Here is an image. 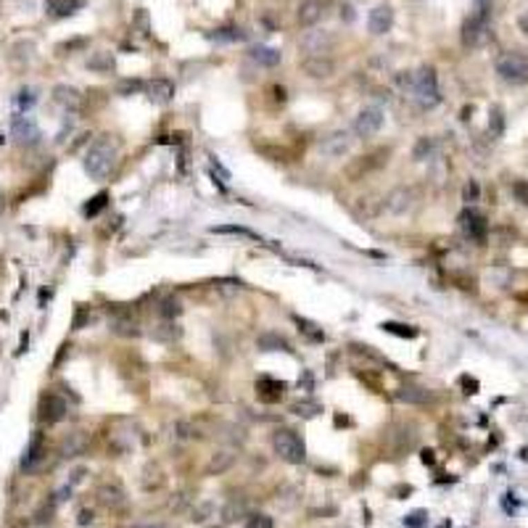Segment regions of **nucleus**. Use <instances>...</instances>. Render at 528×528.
<instances>
[{
	"mask_svg": "<svg viewBox=\"0 0 528 528\" xmlns=\"http://www.w3.org/2000/svg\"><path fill=\"white\" fill-rule=\"evenodd\" d=\"M117 164V146L111 137H98L90 146V151L85 153V172L92 180H104L111 175V169Z\"/></svg>",
	"mask_w": 528,
	"mask_h": 528,
	"instance_id": "f257e3e1",
	"label": "nucleus"
},
{
	"mask_svg": "<svg viewBox=\"0 0 528 528\" xmlns=\"http://www.w3.org/2000/svg\"><path fill=\"white\" fill-rule=\"evenodd\" d=\"M497 75L507 85H526L528 82V59L518 50H507L497 59Z\"/></svg>",
	"mask_w": 528,
	"mask_h": 528,
	"instance_id": "f03ea898",
	"label": "nucleus"
},
{
	"mask_svg": "<svg viewBox=\"0 0 528 528\" xmlns=\"http://www.w3.org/2000/svg\"><path fill=\"white\" fill-rule=\"evenodd\" d=\"M486 30H489V3L486 0H478L473 14L465 19L462 24V46L465 48H476L483 43L486 37Z\"/></svg>",
	"mask_w": 528,
	"mask_h": 528,
	"instance_id": "7ed1b4c3",
	"label": "nucleus"
},
{
	"mask_svg": "<svg viewBox=\"0 0 528 528\" xmlns=\"http://www.w3.org/2000/svg\"><path fill=\"white\" fill-rule=\"evenodd\" d=\"M412 92H415V98L420 101L422 108H433V106L441 101L436 72H433L431 66H422L420 72L412 77Z\"/></svg>",
	"mask_w": 528,
	"mask_h": 528,
	"instance_id": "20e7f679",
	"label": "nucleus"
},
{
	"mask_svg": "<svg viewBox=\"0 0 528 528\" xmlns=\"http://www.w3.org/2000/svg\"><path fill=\"white\" fill-rule=\"evenodd\" d=\"M272 447H275L277 457L291 462V465H299V462H304V457H306V449H304V441L299 438V433H296V431H288V428L275 433Z\"/></svg>",
	"mask_w": 528,
	"mask_h": 528,
	"instance_id": "39448f33",
	"label": "nucleus"
},
{
	"mask_svg": "<svg viewBox=\"0 0 528 528\" xmlns=\"http://www.w3.org/2000/svg\"><path fill=\"white\" fill-rule=\"evenodd\" d=\"M351 146H354L351 133L335 130V133H331V135H325L320 140V153H322L325 159H344V156L351 151Z\"/></svg>",
	"mask_w": 528,
	"mask_h": 528,
	"instance_id": "423d86ee",
	"label": "nucleus"
},
{
	"mask_svg": "<svg viewBox=\"0 0 528 528\" xmlns=\"http://www.w3.org/2000/svg\"><path fill=\"white\" fill-rule=\"evenodd\" d=\"M383 108H378V106H364L362 111L357 114V119H354V133L360 137H373L380 133V127H383Z\"/></svg>",
	"mask_w": 528,
	"mask_h": 528,
	"instance_id": "0eeeda50",
	"label": "nucleus"
},
{
	"mask_svg": "<svg viewBox=\"0 0 528 528\" xmlns=\"http://www.w3.org/2000/svg\"><path fill=\"white\" fill-rule=\"evenodd\" d=\"M333 35L325 30H312V32H304L302 37V50L309 53V56H325L328 50L333 48Z\"/></svg>",
	"mask_w": 528,
	"mask_h": 528,
	"instance_id": "6e6552de",
	"label": "nucleus"
},
{
	"mask_svg": "<svg viewBox=\"0 0 528 528\" xmlns=\"http://www.w3.org/2000/svg\"><path fill=\"white\" fill-rule=\"evenodd\" d=\"M460 227L465 230V235L473 241H483L489 233V222L478 209H465L460 214Z\"/></svg>",
	"mask_w": 528,
	"mask_h": 528,
	"instance_id": "1a4fd4ad",
	"label": "nucleus"
},
{
	"mask_svg": "<svg viewBox=\"0 0 528 528\" xmlns=\"http://www.w3.org/2000/svg\"><path fill=\"white\" fill-rule=\"evenodd\" d=\"M11 135H14L16 143L32 146V143H37L40 130H37V124H35L32 117H27V114H16L14 121H11Z\"/></svg>",
	"mask_w": 528,
	"mask_h": 528,
	"instance_id": "9d476101",
	"label": "nucleus"
},
{
	"mask_svg": "<svg viewBox=\"0 0 528 528\" xmlns=\"http://www.w3.org/2000/svg\"><path fill=\"white\" fill-rule=\"evenodd\" d=\"M415 206V190L412 188H393L383 201V209L389 214H407Z\"/></svg>",
	"mask_w": 528,
	"mask_h": 528,
	"instance_id": "9b49d317",
	"label": "nucleus"
},
{
	"mask_svg": "<svg viewBox=\"0 0 528 528\" xmlns=\"http://www.w3.org/2000/svg\"><path fill=\"white\" fill-rule=\"evenodd\" d=\"M393 24V11L391 6H375L370 16H367V30L373 35H386Z\"/></svg>",
	"mask_w": 528,
	"mask_h": 528,
	"instance_id": "f8f14e48",
	"label": "nucleus"
},
{
	"mask_svg": "<svg viewBox=\"0 0 528 528\" xmlns=\"http://www.w3.org/2000/svg\"><path fill=\"white\" fill-rule=\"evenodd\" d=\"M146 92H148V98H151L153 104L166 106L172 101V95H175V85H172L166 77H156V79H151V82L146 85Z\"/></svg>",
	"mask_w": 528,
	"mask_h": 528,
	"instance_id": "ddd939ff",
	"label": "nucleus"
},
{
	"mask_svg": "<svg viewBox=\"0 0 528 528\" xmlns=\"http://www.w3.org/2000/svg\"><path fill=\"white\" fill-rule=\"evenodd\" d=\"M40 415H43V420L46 422H59L63 420V415H66V402L56 396V393H48L43 396V402H40Z\"/></svg>",
	"mask_w": 528,
	"mask_h": 528,
	"instance_id": "4468645a",
	"label": "nucleus"
},
{
	"mask_svg": "<svg viewBox=\"0 0 528 528\" xmlns=\"http://www.w3.org/2000/svg\"><path fill=\"white\" fill-rule=\"evenodd\" d=\"M302 69L306 72L309 77H315V79H328V77L335 72V66H333L331 59H325V56H309V59L302 63Z\"/></svg>",
	"mask_w": 528,
	"mask_h": 528,
	"instance_id": "2eb2a0df",
	"label": "nucleus"
},
{
	"mask_svg": "<svg viewBox=\"0 0 528 528\" xmlns=\"http://www.w3.org/2000/svg\"><path fill=\"white\" fill-rule=\"evenodd\" d=\"M296 19H299L302 27H315L317 21L322 19V0H302Z\"/></svg>",
	"mask_w": 528,
	"mask_h": 528,
	"instance_id": "dca6fc26",
	"label": "nucleus"
},
{
	"mask_svg": "<svg viewBox=\"0 0 528 528\" xmlns=\"http://www.w3.org/2000/svg\"><path fill=\"white\" fill-rule=\"evenodd\" d=\"M286 391V383L283 380H272V378H259L257 393L262 402H280V396Z\"/></svg>",
	"mask_w": 528,
	"mask_h": 528,
	"instance_id": "f3484780",
	"label": "nucleus"
},
{
	"mask_svg": "<svg viewBox=\"0 0 528 528\" xmlns=\"http://www.w3.org/2000/svg\"><path fill=\"white\" fill-rule=\"evenodd\" d=\"M248 56L257 61L259 66H277V63L283 61V53H280L277 48H270V46H254L248 50Z\"/></svg>",
	"mask_w": 528,
	"mask_h": 528,
	"instance_id": "a211bd4d",
	"label": "nucleus"
},
{
	"mask_svg": "<svg viewBox=\"0 0 528 528\" xmlns=\"http://www.w3.org/2000/svg\"><path fill=\"white\" fill-rule=\"evenodd\" d=\"M396 399L404 402V404H425V402L433 399V393L428 391V389H418V386H402L396 391Z\"/></svg>",
	"mask_w": 528,
	"mask_h": 528,
	"instance_id": "6ab92c4d",
	"label": "nucleus"
},
{
	"mask_svg": "<svg viewBox=\"0 0 528 528\" xmlns=\"http://www.w3.org/2000/svg\"><path fill=\"white\" fill-rule=\"evenodd\" d=\"M40 457H43V438H40V433H37V436H32L30 447H27V452H24V457H21V468L32 470L35 465H37Z\"/></svg>",
	"mask_w": 528,
	"mask_h": 528,
	"instance_id": "aec40b11",
	"label": "nucleus"
},
{
	"mask_svg": "<svg viewBox=\"0 0 528 528\" xmlns=\"http://www.w3.org/2000/svg\"><path fill=\"white\" fill-rule=\"evenodd\" d=\"M53 98H56V104L63 106V108H77L79 104V92L75 88H66V85H59L56 90H53Z\"/></svg>",
	"mask_w": 528,
	"mask_h": 528,
	"instance_id": "412c9836",
	"label": "nucleus"
},
{
	"mask_svg": "<svg viewBox=\"0 0 528 528\" xmlns=\"http://www.w3.org/2000/svg\"><path fill=\"white\" fill-rule=\"evenodd\" d=\"M386 333H391V335H399V338H415L418 335V328H412V325H399V322H383L380 325Z\"/></svg>",
	"mask_w": 528,
	"mask_h": 528,
	"instance_id": "4be33fe9",
	"label": "nucleus"
},
{
	"mask_svg": "<svg viewBox=\"0 0 528 528\" xmlns=\"http://www.w3.org/2000/svg\"><path fill=\"white\" fill-rule=\"evenodd\" d=\"M296 322H299V331L306 333L312 341H322V338H325L322 328H317L315 322H309V320H304V317H296Z\"/></svg>",
	"mask_w": 528,
	"mask_h": 528,
	"instance_id": "5701e85b",
	"label": "nucleus"
},
{
	"mask_svg": "<svg viewBox=\"0 0 528 528\" xmlns=\"http://www.w3.org/2000/svg\"><path fill=\"white\" fill-rule=\"evenodd\" d=\"M211 233H219V235H246V238H254V233L248 227L241 225H219V227H211Z\"/></svg>",
	"mask_w": 528,
	"mask_h": 528,
	"instance_id": "b1692460",
	"label": "nucleus"
},
{
	"mask_svg": "<svg viewBox=\"0 0 528 528\" xmlns=\"http://www.w3.org/2000/svg\"><path fill=\"white\" fill-rule=\"evenodd\" d=\"M79 6V0H72V3H66V0H50L48 3V11H53L56 16H66L72 14V8Z\"/></svg>",
	"mask_w": 528,
	"mask_h": 528,
	"instance_id": "393cba45",
	"label": "nucleus"
},
{
	"mask_svg": "<svg viewBox=\"0 0 528 528\" xmlns=\"http://www.w3.org/2000/svg\"><path fill=\"white\" fill-rule=\"evenodd\" d=\"M106 204H108V193H98V196L90 198V204L85 206V217H95L98 211L106 209Z\"/></svg>",
	"mask_w": 528,
	"mask_h": 528,
	"instance_id": "a878e982",
	"label": "nucleus"
},
{
	"mask_svg": "<svg viewBox=\"0 0 528 528\" xmlns=\"http://www.w3.org/2000/svg\"><path fill=\"white\" fill-rule=\"evenodd\" d=\"M431 153H433V140H431V137H420L418 146H415V151H412V156H415L418 162H422V159H428Z\"/></svg>",
	"mask_w": 528,
	"mask_h": 528,
	"instance_id": "bb28decb",
	"label": "nucleus"
},
{
	"mask_svg": "<svg viewBox=\"0 0 528 528\" xmlns=\"http://www.w3.org/2000/svg\"><path fill=\"white\" fill-rule=\"evenodd\" d=\"M182 312V306L177 299H164L162 302V306H159V315L166 317V320H172V317H177Z\"/></svg>",
	"mask_w": 528,
	"mask_h": 528,
	"instance_id": "cd10ccee",
	"label": "nucleus"
},
{
	"mask_svg": "<svg viewBox=\"0 0 528 528\" xmlns=\"http://www.w3.org/2000/svg\"><path fill=\"white\" fill-rule=\"evenodd\" d=\"M35 101H37V98H35V90L24 88V90H19V95H16V108H21V114H24Z\"/></svg>",
	"mask_w": 528,
	"mask_h": 528,
	"instance_id": "c85d7f7f",
	"label": "nucleus"
},
{
	"mask_svg": "<svg viewBox=\"0 0 528 528\" xmlns=\"http://www.w3.org/2000/svg\"><path fill=\"white\" fill-rule=\"evenodd\" d=\"M478 198H481V188H478L476 180H470L468 185L462 188V201H465V204H476Z\"/></svg>",
	"mask_w": 528,
	"mask_h": 528,
	"instance_id": "c756f323",
	"label": "nucleus"
},
{
	"mask_svg": "<svg viewBox=\"0 0 528 528\" xmlns=\"http://www.w3.org/2000/svg\"><path fill=\"white\" fill-rule=\"evenodd\" d=\"M489 130H491V135H502V130H505V119H502V111H499V108H494V111H491Z\"/></svg>",
	"mask_w": 528,
	"mask_h": 528,
	"instance_id": "7c9ffc66",
	"label": "nucleus"
},
{
	"mask_svg": "<svg viewBox=\"0 0 528 528\" xmlns=\"http://www.w3.org/2000/svg\"><path fill=\"white\" fill-rule=\"evenodd\" d=\"M246 528H272V518L270 515H254V518H248Z\"/></svg>",
	"mask_w": 528,
	"mask_h": 528,
	"instance_id": "2f4dec72",
	"label": "nucleus"
},
{
	"mask_svg": "<svg viewBox=\"0 0 528 528\" xmlns=\"http://www.w3.org/2000/svg\"><path fill=\"white\" fill-rule=\"evenodd\" d=\"M513 193H515V198L520 201V204H526L528 206V182L526 180H518L513 185Z\"/></svg>",
	"mask_w": 528,
	"mask_h": 528,
	"instance_id": "473e14b6",
	"label": "nucleus"
},
{
	"mask_svg": "<svg viewBox=\"0 0 528 528\" xmlns=\"http://www.w3.org/2000/svg\"><path fill=\"white\" fill-rule=\"evenodd\" d=\"M317 409H320L317 404H293V412L296 415H306V418H312Z\"/></svg>",
	"mask_w": 528,
	"mask_h": 528,
	"instance_id": "72a5a7b5",
	"label": "nucleus"
},
{
	"mask_svg": "<svg viewBox=\"0 0 528 528\" xmlns=\"http://www.w3.org/2000/svg\"><path fill=\"white\" fill-rule=\"evenodd\" d=\"M217 37H219V40H241L243 35H241V30H219L217 32Z\"/></svg>",
	"mask_w": 528,
	"mask_h": 528,
	"instance_id": "f704fd0d",
	"label": "nucleus"
},
{
	"mask_svg": "<svg viewBox=\"0 0 528 528\" xmlns=\"http://www.w3.org/2000/svg\"><path fill=\"white\" fill-rule=\"evenodd\" d=\"M422 523H425V520H422V513H412L407 518V528H422Z\"/></svg>",
	"mask_w": 528,
	"mask_h": 528,
	"instance_id": "c9c22d12",
	"label": "nucleus"
},
{
	"mask_svg": "<svg viewBox=\"0 0 528 528\" xmlns=\"http://www.w3.org/2000/svg\"><path fill=\"white\" fill-rule=\"evenodd\" d=\"M211 166H214V169H217V172H219V175H222L225 180H230V172H227L225 166H222V164H219V162H217V156H211Z\"/></svg>",
	"mask_w": 528,
	"mask_h": 528,
	"instance_id": "e433bc0d",
	"label": "nucleus"
},
{
	"mask_svg": "<svg viewBox=\"0 0 528 528\" xmlns=\"http://www.w3.org/2000/svg\"><path fill=\"white\" fill-rule=\"evenodd\" d=\"M143 528H169V526H164V523H153V526H143Z\"/></svg>",
	"mask_w": 528,
	"mask_h": 528,
	"instance_id": "4c0bfd02",
	"label": "nucleus"
},
{
	"mask_svg": "<svg viewBox=\"0 0 528 528\" xmlns=\"http://www.w3.org/2000/svg\"><path fill=\"white\" fill-rule=\"evenodd\" d=\"M3 143H6V137H3V135H0V146H3Z\"/></svg>",
	"mask_w": 528,
	"mask_h": 528,
	"instance_id": "58836bf2",
	"label": "nucleus"
}]
</instances>
